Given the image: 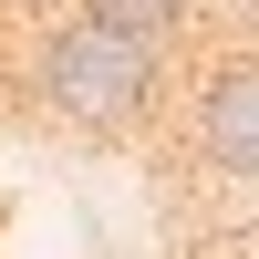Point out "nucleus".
<instances>
[{
	"instance_id": "1",
	"label": "nucleus",
	"mask_w": 259,
	"mask_h": 259,
	"mask_svg": "<svg viewBox=\"0 0 259 259\" xmlns=\"http://www.w3.org/2000/svg\"><path fill=\"white\" fill-rule=\"evenodd\" d=\"M41 104H52L62 124H83V135H124V124L156 104V52H135L124 31H104V21L73 11L41 41Z\"/></svg>"
},
{
	"instance_id": "2",
	"label": "nucleus",
	"mask_w": 259,
	"mask_h": 259,
	"mask_svg": "<svg viewBox=\"0 0 259 259\" xmlns=\"http://www.w3.org/2000/svg\"><path fill=\"white\" fill-rule=\"evenodd\" d=\"M197 156L218 166V177H249L259 166V52H218L197 83Z\"/></svg>"
},
{
	"instance_id": "3",
	"label": "nucleus",
	"mask_w": 259,
	"mask_h": 259,
	"mask_svg": "<svg viewBox=\"0 0 259 259\" xmlns=\"http://www.w3.org/2000/svg\"><path fill=\"white\" fill-rule=\"evenodd\" d=\"M187 11H197V0H83V21H104V31H124L135 52H156V41H177V31H187Z\"/></svg>"
}]
</instances>
